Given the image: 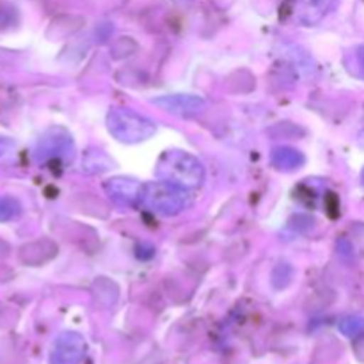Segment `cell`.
Segmentation results:
<instances>
[{
    "mask_svg": "<svg viewBox=\"0 0 364 364\" xmlns=\"http://www.w3.org/2000/svg\"><path fill=\"white\" fill-rule=\"evenodd\" d=\"M142 185L144 183H139L134 178L116 176L107 180L105 183H103V188H105V194L109 196L116 205L135 206L141 203Z\"/></svg>",
    "mask_w": 364,
    "mask_h": 364,
    "instance_id": "cell-4",
    "label": "cell"
},
{
    "mask_svg": "<svg viewBox=\"0 0 364 364\" xmlns=\"http://www.w3.org/2000/svg\"><path fill=\"white\" fill-rule=\"evenodd\" d=\"M92 295H95V299L100 304L105 306V308H110L119 299V288H117V284L114 281L107 279V277H98L92 283Z\"/></svg>",
    "mask_w": 364,
    "mask_h": 364,
    "instance_id": "cell-12",
    "label": "cell"
},
{
    "mask_svg": "<svg viewBox=\"0 0 364 364\" xmlns=\"http://www.w3.org/2000/svg\"><path fill=\"white\" fill-rule=\"evenodd\" d=\"M73 153V141L70 135L63 130H52L39 141L38 144V159L48 160L57 156H71Z\"/></svg>",
    "mask_w": 364,
    "mask_h": 364,
    "instance_id": "cell-7",
    "label": "cell"
},
{
    "mask_svg": "<svg viewBox=\"0 0 364 364\" xmlns=\"http://www.w3.org/2000/svg\"><path fill=\"white\" fill-rule=\"evenodd\" d=\"M13 149V142L6 137H0V159Z\"/></svg>",
    "mask_w": 364,
    "mask_h": 364,
    "instance_id": "cell-17",
    "label": "cell"
},
{
    "mask_svg": "<svg viewBox=\"0 0 364 364\" xmlns=\"http://www.w3.org/2000/svg\"><path fill=\"white\" fill-rule=\"evenodd\" d=\"M7 255H9V245H7L4 240H0V259L6 258Z\"/></svg>",
    "mask_w": 364,
    "mask_h": 364,
    "instance_id": "cell-18",
    "label": "cell"
},
{
    "mask_svg": "<svg viewBox=\"0 0 364 364\" xmlns=\"http://www.w3.org/2000/svg\"><path fill=\"white\" fill-rule=\"evenodd\" d=\"M21 213V205L13 196H0V223L16 219Z\"/></svg>",
    "mask_w": 364,
    "mask_h": 364,
    "instance_id": "cell-14",
    "label": "cell"
},
{
    "mask_svg": "<svg viewBox=\"0 0 364 364\" xmlns=\"http://www.w3.org/2000/svg\"><path fill=\"white\" fill-rule=\"evenodd\" d=\"M85 354V341L77 333H64L57 338L52 352L53 364H78Z\"/></svg>",
    "mask_w": 364,
    "mask_h": 364,
    "instance_id": "cell-6",
    "label": "cell"
},
{
    "mask_svg": "<svg viewBox=\"0 0 364 364\" xmlns=\"http://www.w3.org/2000/svg\"><path fill=\"white\" fill-rule=\"evenodd\" d=\"M294 279V269L288 263H279L276 269L272 270V284L277 290H283Z\"/></svg>",
    "mask_w": 364,
    "mask_h": 364,
    "instance_id": "cell-16",
    "label": "cell"
},
{
    "mask_svg": "<svg viewBox=\"0 0 364 364\" xmlns=\"http://www.w3.org/2000/svg\"><path fill=\"white\" fill-rule=\"evenodd\" d=\"M361 181H363V185H364V167H363V173H361Z\"/></svg>",
    "mask_w": 364,
    "mask_h": 364,
    "instance_id": "cell-20",
    "label": "cell"
},
{
    "mask_svg": "<svg viewBox=\"0 0 364 364\" xmlns=\"http://www.w3.org/2000/svg\"><path fill=\"white\" fill-rule=\"evenodd\" d=\"M336 4L338 0H295V18L311 27L320 23L336 7Z\"/></svg>",
    "mask_w": 364,
    "mask_h": 364,
    "instance_id": "cell-9",
    "label": "cell"
},
{
    "mask_svg": "<svg viewBox=\"0 0 364 364\" xmlns=\"http://www.w3.org/2000/svg\"><path fill=\"white\" fill-rule=\"evenodd\" d=\"M270 162L276 169L284 171V173H291V171L301 169L306 164L304 153L299 149L291 148V146H277L270 153Z\"/></svg>",
    "mask_w": 364,
    "mask_h": 364,
    "instance_id": "cell-10",
    "label": "cell"
},
{
    "mask_svg": "<svg viewBox=\"0 0 364 364\" xmlns=\"http://www.w3.org/2000/svg\"><path fill=\"white\" fill-rule=\"evenodd\" d=\"M112 160L109 159L105 151L102 149L91 148L84 153V160H82V171L85 174H102L110 171L112 167Z\"/></svg>",
    "mask_w": 364,
    "mask_h": 364,
    "instance_id": "cell-11",
    "label": "cell"
},
{
    "mask_svg": "<svg viewBox=\"0 0 364 364\" xmlns=\"http://www.w3.org/2000/svg\"><path fill=\"white\" fill-rule=\"evenodd\" d=\"M358 60H359V64H361V68L364 70V45L359 46V48H358Z\"/></svg>",
    "mask_w": 364,
    "mask_h": 364,
    "instance_id": "cell-19",
    "label": "cell"
},
{
    "mask_svg": "<svg viewBox=\"0 0 364 364\" xmlns=\"http://www.w3.org/2000/svg\"><path fill=\"white\" fill-rule=\"evenodd\" d=\"M107 130L123 144H139L155 135L156 124L130 109H114L107 114Z\"/></svg>",
    "mask_w": 364,
    "mask_h": 364,
    "instance_id": "cell-3",
    "label": "cell"
},
{
    "mask_svg": "<svg viewBox=\"0 0 364 364\" xmlns=\"http://www.w3.org/2000/svg\"><path fill=\"white\" fill-rule=\"evenodd\" d=\"M192 203H194L192 191H185L167 181L160 180L142 185L141 205L156 215L174 217L191 208Z\"/></svg>",
    "mask_w": 364,
    "mask_h": 364,
    "instance_id": "cell-2",
    "label": "cell"
},
{
    "mask_svg": "<svg viewBox=\"0 0 364 364\" xmlns=\"http://www.w3.org/2000/svg\"><path fill=\"white\" fill-rule=\"evenodd\" d=\"M137 43L132 38H119L112 43V46H110V55H112V59L119 60L124 59V57L134 55V53L137 52Z\"/></svg>",
    "mask_w": 364,
    "mask_h": 364,
    "instance_id": "cell-15",
    "label": "cell"
},
{
    "mask_svg": "<svg viewBox=\"0 0 364 364\" xmlns=\"http://www.w3.org/2000/svg\"><path fill=\"white\" fill-rule=\"evenodd\" d=\"M156 107L167 110L169 114L180 117H192L198 116L203 109H205L206 102L201 96L194 95H166L159 96V98L153 100Z\"/></svg>",
    "mask_w": 364,
    "mask_h": 364,
    "instance_id": "cell-5",
    "label": "cell"
},
{
    "mask_svg": "<svg viewBox=\"0 0 364 364\" xmlns=\"http://www.w3.org/2000/svg\"><path fill=\"white\" fill-rule=\"evenodd\" d=\"M57 244L50 238H41V240H34L25 244L18 252V258L23 265L28 267H39L43 263H48L57 256Z\"/></svg>",
    "mask_w": 364,
    "mask_h": 364,
    "instance_id": "cell-8",
    "label": "cell"
},
{
    "mask_svg": "<svg viewBox=\"0 0 364 364\" xmlns=\"http://www.w3.org/2000/svg\"><path fill=\"white\" fill-rule=\"evenodd\" d=\"M159 180L173 183L185 191H196L205 183L206 171L198 156L181 149H169L160 155L156 162Z\"/></svg>",
    "mask_w": 364,
    "mask_h": 364,
    "instance_id": "cell-1",
    "label": "cell"
},
{
    "mask_svg": "<svg viewBox=\"0 0 364 364\" xmlns=\"http://www.w3.org/2000/svg\"><path fill=\"white\" fill-rule=\"evenodd\" d=\"M341 333L348 338H359L364 336V316L359 315H348L343 316L338 323Z\"/></svg>",
    "mask_w": 364,
    "mask_h": 364,
    "instance_id": "cell-13",
    "label": "cell"
}]
</instances>
